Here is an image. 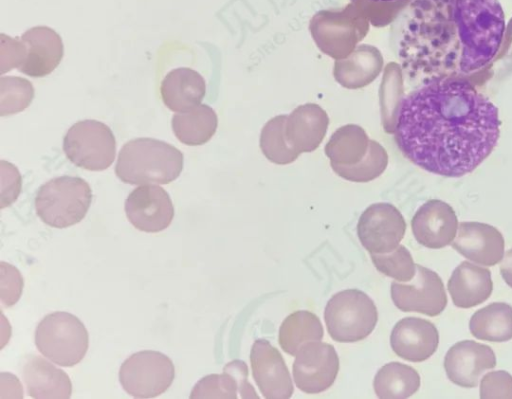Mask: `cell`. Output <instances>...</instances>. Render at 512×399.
Segmentation results:
<instances>
[{
    "instance_id": "cell-25",
    "label": "cell",
    "mask_w": 512,
    "mask_h": 399,
    "mask_svg": "<svg viewBox=\"0 0 512 399\" xmlns=\"http://www.w3.org/2000/svg\"><path fill=\"white\" fill-rule=\"evenodd\" d=\"M383 67L381 52L374 46L362 44L346 58L335 61V80L348 89L362 88L376 79Z\"/></svg>"
},
{
    "instance_id": "cell-35",
    "label": "cell",
    "mask_w": 512,
    "mask_h": 399,
    "mask_svg": "<svg viewBox=\"0 0 512 399\" xmlns=\"http://www.w3.org/2000/svg\"><path fill=\"white\" fill-rule=\"evenodd\" d=\"M480 398H512V376L503 370L492 371L480 381Z\"/></svg>"
},
{
    "instance_id": "cell-11",
    "label": "cell",
    "mask_w": 512,
    "mask_h": 399,
    "mask_svg": "<svg viewBox=\"0 0 512 399\" xmlns=\"http://www.w3.org/2000/svg\"><path fill=\"white\" fill-rule=\"evenodd\" d=\"M406 231V222L400 211L390 203H374L361 214L357 235L362 246L375 254L388 253L397 248Z\"/></svg>"
},
{
    "instance_id": "cell-28",
    "label": "cell",
    "mask_w": 512,
    "mask_h": 399,
    "mask_svg": "<svg viewBox=\"0 0 512 399\" xmlns=\"http://www.w3.org/2000/svg\"><path fill=\"white\" fill-rule=\"evenodd\" d=\"M323 326L318 316L307 310L288 315L279 329V344L284 352L296 356L299 349L310 341H321Z\"/></svg>"
},
{
    "instance_id": "cell-31",
    "label": "cell",
    "mask_w": 512,
    "mask_h": 399,
    "mask_svg": "<svg viewBox=\"0 0 512 399\" xmlns=\"http://www.w3.org/2000/svg\"><path fill=\"white\" fill-rule=\"evenodd\" d=\"M388 162L387 153L378 142L370 140L366 156L354 165L331 164L333 171L348 181L369 182L380 176Z\"/></svg>"
},
{
    "instance_id": "cell-18",
    "label": "cell",
    "mask_w": 512,
    "mask_h": 399,
    "mask_svg": "<svg viewBox=\"0 0 512 399\" xmlns=\"http://www.w3.org/2000/svg\"><path fill=\"white\" fill-rule=\"evenodd\" d=\"M390 344L400 358L410 362H422L437 350L439 333L436 326L428 320L405 317L393 327Z\"/></svg>"
},
{
    "instance_id": "cell-30",
    "label": "cell",
    "mask_w": 512,
    "mask_h": 399,
    "mask_svg": "<svg viewBox=\"0 0 512 399\" xmlns=\"http://www.w3.org/2000/svg\"><path fill=\"white\" fill-rule=\"evenodd\" d=\"M370 140L358 125L349 124L337 129L325 147L330 163L354 165L360 162L369 150Z\"/></svg>"
},
{
    "instance_id": "cell-34",
    "label": "cell",
    "mask_w": 512,
    "mask_h": 399,
    "mask_svg": "<svg viewBox=\"0 0 512 399\" xmlns=\"http://www.w3.org/2000/svg\"><path fill=\"white\" fill-rule=\"evenodd\" d=\"M376 269L382 274L400 282H409L416 273V264L404 245L388 253H370Z\"/></svg>"
},
{
    "instance_id": "cell-16",
    "label": "cell",
    "mask_w": 512,
    "mask_h": 399,
    "mask_svg": "<svg viewBox=\"0 0 512 399\" xmlns=\"http://www.w3.org/2000/svg\"><path fill=\"white\" fill-rule=\"evenodd\" d=\"M458 224L456 213L450 205L440 200H429L414 214L411 228L419 244L440 249L454 240Z\"/></svg>"
},
{
    "instance_id": "cell-13",
    "label": "cell",
    "mask_w": 512,
    "mask_h": 399,
    "mask_svg": "<svg viewBox=\"0 0 512 399\" xmlns=\"http://www.w3.org/2000/svg\"><path fill=\"white\" fill-rule=\"evenodd\" d=\"M125 213L129 222L147 233L160 232L171 224L174 206L169 194L157 185L135 188L125 201Z\"/></svg>"
},
{
    "instance_id": "cell-23",
    "label": "cell",
    "mask_w": 512,
    "mask_h": 399,
    "mask_svg": "<svg viewBox=\"0 0 512 399\" xmlns=\"http://www.w3.org/2000/svg\"><path fill=\"white\" fill-rule=\"evenodd\" d=\"M23 379L30 397L35 399L70 398L72 383L66 372L40 356H30L23 366Z\"/></svg>"
},
{
    "instance_id": "cell-27",
    "label": "cell",
    "mask_w": 512,
    "mask_h": 399,
    "mask_svg": "<svg viewBox=\"0 0 512 399\" xmlns=\"http://www.w3.org/2000/svg\"><path fill=\"white\" fill-rule=\"evenodd\" d=\"M471 334L480 340L505 342L512 339V307L504 302H493L479 310L469 322Z\"/></svg>"
},
{
    "instance_id": "cell-7",
    "label": "cell",
    "mask_w": 512,
    "mask_h": 399,
    "mask_svg": "<svg viewBox=\"0 0 512 399\" xmlns=\"http://www.w3.org/2000/svg\"><path fill=\"white\" fill-rule=\"evenodd\" d=\"M324 319L333 340L353 343L372 333L378 312L366 293L358 289H346L334 294L327 302Z\"/></svg>"
},
{
    "instance_id": "cell-12",
    "label": "cell",
    "mask_w": 512,
    "mask_h": 399,
    "mask_svg": "<svg viewBox=\"0 0 512 399\" xmlns=\"http://www.w3.org/2000/svg\"><path fill=\"white\" fill-rule=\"evenodd\" d=\"M338 371L339 357L335 348L320 341L304 344L293 363L294 382L308 394H317L331 387Z\"/></svg>"
},
{
    "instance_id": "cell-38",
    "label": "cell",
    "mask_w": 512,
    "mask_h": 399,
    "mask_svg": "<svg viewBox=\"0 0 512 399\" xmlns=\"http://www.w3.org/2000/svg\"><path fill=\"white\" fill-rule=\"evenodd\" d=\"M1 74L19 68L24 60L25 48L21 39L1 34Z\"/></svg>"
},
{
    "instance_id": "cell-3",
    "label": "cell",
    "mask_w": 512,
    "mask_h": 399,
    "mask_svg": "<svg viewBox=\"0 0 512 399\" xmlns=\"http://www.w3.org/2000/svg\"><path fill=\"white\" fill-rule=\"evenodd\" d=\"M183 169V154L173 145L154 138H136L121 148L115 166L117 177L131 185L168 184Z\"/></svg>"
},
{
    "instance_id": "cell-33",
    "label": "cell",
    "mask_w": 512,
    "mask_h": 399,
    "mask_svg": "<svg viewBox=\"0 0 512 399\" xmlns=\"http://www.w3.org/2000/svg\"><path fill=\"white\" fill-rule=\"evenodd\" d=\"M34 98V87L27 79L15 76L0 78V115L15 114L26 109Z\"/></svg>"
},
{
    "instance_id": "cell-20",
    "label": "cell",
    "mask_w": 512,
    "mask_h": 399,
    "mask_svg": "<svg viewBox=\"0 0 512 399\" xmlns=\"http://www.w3.org/2000/svg\"><path fill=\"white\" fill-rule=\"evenodd\" d=\"M329 124L326 112L316 104L294 109L285 120V138L290 149L299 155L315 150L324 138Z\"/></svg>"
},
{
    "instance_id": "cell-36",
    "label": "cell",
    "mask_w": 512,
    "mask_h": 399,
    "mask_svg": "<svg viewBox=\"0 0 512 399\" xmlns=\"http://www.w3.org/2000/svg\"><path fill=\"white\" fill-rule=\"evenodd\" d=\"M1 303L5 307L14 305L23 289V278L18 269L9 263L1 262Z\"/></svg>"
},
{
    "instance_id": "cell-14",
    "label": "cell",
    "mask_w": 512,
    "mask_h": 399,
    "mask_svg": "<svg viewBox=\"0 0 512 399\" xmlns=\"http://www.w3.org/2000/svg\"><path fill=\"white\" fill-rule=\"evenodd\" d=\"M250 362L254 381L264 398L287 399L293 394L289 370L281 353L267 340L254 342Z\"/></svg>"
},
{
    "instance_id": "cell-29",
    "label": "cell",
    "mask_w": 512,
    "mask_h": 399,
    "mask_svg": "<svg viewBox=\"0 0 512 399\" xmlns=\"http://www.w3.org/2000/svg\"><path fill=\"white\" fill-rule=\"evenodd\" d=\"M373 387L377 397L382 399L408 398L418 391L420 376L409 365L390 362L378 370Z\"/></svg>"
},
{
    "instance_id": "cell-4",
    "label": "cell",
    "mask_w": 512,
    "mask_h": 399,
    "mask_svg": "<svg viewBox=\"0 0 512 399\" xmlns=\"http://www.w3.org/2000/svg\"><path fill=\"white\" fill-rule=\"evenodd\" d=\"M309 28L318 48L338 60L355 50L369 30V19L361 6L352 2L342 9L319 11Z\"/></svg>"
},
{
    "instance_id": "cell-8",
    "label": "cell",
    "mask_w": 512,
    "mask_h": 399,
    "mask_svg": "<svg viewBox=\"0 0 512 399\" xmlns=\"http://www.w3.org/2000/svg\"><path fill=\"white\" fill-rule=\"evenodd\" d=\"M63 151L76 166L90 171H102L115 159L116 140L104 123L86 119L76 122L63 139Z\"/></svg>"
},
{
    "instance_id": "cell-24",
    "label": "cell",
    "mask_w": 512,
    "mask_h": 399,
    "mask_svg": "<svg viewBox=\"0 0 512 399\" xmlns=\"http://www.w3.org/2000/svg\"><path fill=\"white\" fill-rule=\"evenodd\" d=\"M247 365L234 360L225 365L222 374H210L200 379L191 391L190 398H258L247 380Z\"/></svg>"
},
{
    "instance_id": "cell-22",
    "label": "cell",
    "mask_w": 512,
    "mask_h": 399,
    "mask_svg": "<svg viewBox=\"0 0 512 399\" xmlns=\"http://www.w3.org/2000/svg\"><path fill=\"white\" fill-rule=\"evenodd\" d=\"M206 92L203 77L195 70L180 67L171 70L161 82L160 93L165 106L180 113L200 105Z\"/></svg>"
},
{
    "instance_id": "cell-37",
    "label": "cell",
    "mask_w": 512,
    "mask_h": 399,
    "mask_svg": "<svg viewBox=\"0 0 512 399\" xmlns=\"http://www.w3.org/2000/svg\"><path fill=\"white\" fill-rule=\"evenodd\" d=\"M1 208L10 206L21 191V175L17 168L4 160L1 161Z\"/></svg>"
},
{
    "instance_id": "cell-15",
    "label": "cell",
    "mask_w": 512,
    "mask_h": 399,
    "mask_svg": "<svg viewBox=\"0 0 512 399\" xmlns=\"http://www.w3.org/2000/svg\"><path fill=\"white\" fill-rule=\"evenodd\" d=\"M496 366L493 350L484 344L464 340L454 344L444 358V369L448 379L465 388H474L487 370Z\"/></svg>"
},
{
    "instance_id": "cell-6",
    "label": "cell",
    "mask_w": 512,
    "mask_h": 399,
    "mask_svg": "<svg viewBox=\"0 0 512 399\" xmlns=\"http://www.w3.org/2000/svg\"><path fill=\"white\" fill-rule=\"evenodd\" d=\"M35 345L53 363L71 367L86 355L89 337L79 318L68 312L58 311L46 315L37 325Z\"/></svg>"
},
{
    "instance_id": "cell-17",
    "label": "cell",
    "mask_w": 512,
    "mask_h": 399,
    "mask_svg": "<svg viewBox=\"0 0 512 399\" xmlns=\"http://www.w3.org/2000/svg\"><path fill=\"white\" fill-rule=\"evenodd\" d=\"M451 245L465 258L484 266H494L504 257L501 232L485 223L460 222Z\"/></svg>"
},
{
    "instance_id": "cell-2",
    "label": "cell",
    "mask_w": 512,
    "mask_h": 399,
    "mask_svg": "<svg viewBox=\"0 0 512 399\" xmlns=\"http://www.w3.org/2000/svg\"><path fill=\"white\" fill-rule=\"evenodd\" d=\"M505 30L499 0H413L398 47L403 76L416 87L478 72L497 55Z\"/></svg>"
},
{
    "instance_id": "cell-39",
    "label": "cell",
    "mask_w": 512,
    "mask_h": 399,
    "mask_svg": "<svg viewBox=\"0 0 512 399\" xmlns=\"http://www.w3.org/2000/svg\"><path fill=\"white\" fill-rule=\"evenodd\" d=\"M500 273L506 284L512 288V249L504 255L500 264Z\"/></svg>"
},
{
    "instance_id": "cell-40",
    "label": "cell",
    "mask_w": 512,
    "mask_h": 399,
    "mask_svg": "<svg viewBox=\"0 0 512 399\" xmlns=\"http://www.w3.org/2000/svg\"><path fill=\"white\" fill-rule=\"evenodd\" d=\"M371 1H374V2H394V1H399V0H371Z\"/></svg>"
},
{
    "instance_id": "cell-1",
    "label": "cell",
    "mask_w": 512,
    "mask_h": 399,
    "mask_svg": "<svg viewBox=\"0 0 512 399\" xmlns=\"http://www.w3.org/2000/svg\"><path fill=\"white\" fill-rule=\"evenodd\" d=\"M498 108L461 77L436 78L399 102L395 142L413 164L444 177H462L486 160L500 137Z\"/></svg>"
},
{
    "instance_id": "cell-26",
    "label": "cell",
    "mask_w": 512,
    "mask_h": 399,
    "mask_svg": "<svg viewBox=\"0 0 512 399\" xmlns=\"http://www.w3.org/2000/svg\"><path fill=\"white\" fill-rule=\"evenodd\" d=\"M217 115L205 104L176 113L172 117V129L177 139L188 146H198L208 142L217 129Z\"/></svg>"
},
{
    "instance_id": "cell-21",
    "label": "cell",
    "mask_w": 512,
    "mask_h": 399,
    "mask_svg": "<svg viewBox=\"0 0 512 399\" xmlns=\"http://www.w3.org/2000/svg\"><path fill=\"white\" fill-rule=\"evenodd\" d=\"M447 286L455 306L465 309L477 306L492 293L491 271L463 261L452 272Z\"/></svg>"
},
{
    "instance_id": "cell-5",
    "label": "cell",
    "mask_w": 512,
    "mask_h": 399,
    "mask_svg": "<svg viewBox=\"0 0 512 399\" xmlns=\"http://www.w3.org/2000/svg\"><path fill=\"white\" fill-rule=\"evenodd\" d=\"M92 201L89 184L76 176H60L43 184L35 197L38 217L54 228H66L79 223Z\"/></svg>"
},
{
    "instance_id": "cell-19",
    "label": "cell",
    "mask_w": 512,
    "mask_h": 399,
    "mask_svg": "<svg viewBox=\"0 0 512 399\" xmlns=\"http://www.w3.org/2000/svg\"><path fill=\"white\" fill-rule=\"evenodd\" d=\"M25 55L20 72L40 78L49 75L59 65L64 54L60 35L47 26L30 28L20 37Z\"/></svg>"
},
{
    "instance_id": "cell-9",
    "label": "cell",
    "mask_w": 512,
    "mask_h": 399,
    "mask_svg": "<svg viewBox=\"0 0 512 399\" xmlns=\"http://www.w3.org/2000/svg\"><path fill=\"white\" fill-rule=\"evenodd\" d=\"M175 378V367L165 354L144 350L132 354L121 365L119 381L135 398H154L164 393Z\"/></svg>"
},
{
    "instance_id": "cell-10",
    "label": "cell",
    "mask_w": 512,
    "mask_h": 399,
    "mask_svg": "<svg viewBox=\"0 0 512 399\" xmlns=\"http://www.w3.org/2000/svg\"><path fill=\"white\" fill-rule=\"evenodd\" d=\"M391 298L403 312H418L430 317L441 314L447 305L440 276L419 264H416V273L409 283H391Z\"/></svg>"
},
{
    "instance_id": "cell-32",
    "label": "cell",
    "mask_w": 512,
    "mask_h": 399,
    "mask_svg": "<svg viewBox=\"0 0 512 399\" xmlns=\"http://www.w3.org/2000/svg\"><path fill=\"white\" fill-rule=\"evenodd\" d=\"M287 115H279L269 120L262 129L260 147L263 154L273 163L283 165L293 162L298 155L287 144L285 120Z\"/></svg>"
}]
</instances>
